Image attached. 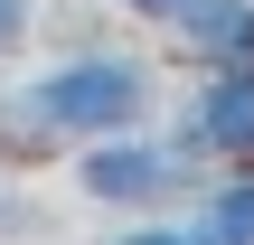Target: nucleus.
Instances as JSON below:
<instances>
[{"mask_svg": "<svg viewBox=\"0 0 254 245\" xmlns=\"http://www.w3.org/2000/svg\"><path fill=\"white\" fill-rule=\"evenodd\" d=\"M151 94H160L151 66L123 57V47H75V57H57V66H38V76H0V151L28 142V161H38V142L132 132V123L151 113Z\"/></svg>", "mask_w": 254, "mask_h": 245, "instance_id": "obj_1", "label": "nucleus"}, {"mask_svg": "<svg viewBox=\"0 0 254 245\" xmlns=\"http://www.w3.org/2000/svg\"><path fill=\"white\" fill-rule=\"evenodd\" d=\"M189 170H198V151L170 132H104V142H85L75 151V189L94 198V208H132V217H160V208H179V189H189Z\"/></svg>", "mask_w": 254, "mask_h": 245, "instance_id": "obj_2", "label": "nucleus"}, {"mask_svg": "<svg viewBox=\"0 0 254 245\" xmlns=\"http://www.w3.org/2000/svg\"><path fill=\"white\" fill-rule=\"evenodd\" d=\"M179 142H189L198 161H226V170H245V161H254V57L207 66V85L189 94Z\"/></svg>", "mask_w": 254, "mask_h": 245, "instance_id": "obj_3", "label": "nucleus"}, {"mask_svg": "<svg viewBox=\"0 0 254 245\" xmlns=\"http://www.w3.org/2000/svg\"><path fill=\"white\" fill-rule=\"evenodd\" d=\"M170 47L198 57V66H226V57H254V0H198L170 19Z\"/></svg>", "mask_w": 254, "mask_h": 245, "instance_id": "obj_4", "label": "nucleus"}, {"mask_svg": "<svg viewBox=\"0 0 254 245\" xmlns=\"http://www.w3.org/2000/svg\"><path fill=\"white\" fill-rule=\"evenodd\" d=\"M189 217L207 227V245H254V161H245V170H226Z\"/></svg>", "mask_w": 254, "mask_h": 245, "instance_id": "obj_5", "label": "nucleus"}, {"mask_svg": "<svg viewBox=\"0 0 254 245\" xmlns=\"http://www.w3.org/2000/svg\"><path fill=\"white\" fill-rule=\"evenodd\" d=\"M104 245H207V227H198V217H170V208H160L151 227H123V236H104Z\"/></svg>", "mask_w": 254, "mask_h": 245, "instance_id": "obj_6", "label": "nucleus"}, {"mask_svg": "<svg viewBox=\"0 0 254 245\" xmlns=\"http://www.w3.org/2000/svg\"><path fill=\"white\" fill-rule=\"evenodd\" d=\"M19 236H47V217H38V198L19 179H0V245H19Z\"/></svg>", "mask_w": 254, "mask_h": 245, "instance_id": "obj_7", "label": "nucleus"}, {"mask_svg": "<svg viewBox=\"0 0 254 245\" xmlns=\"http://www.w3.org/2000/svg\"><path fill=\"white\" fill-rule=\"evenodd\" d=\"M28 28H38V0H0V57H19Z\"/></svg>", "mask_w": 254, "mask_h": 245, "instance_id": "obj_8", "label": "nucleus"}, {"mask_svg": "<svg viewBox=\"0 0 254 245\" xmlns=\"http://www.w3.org/2000/svg\"><path fill=\"white\" fill-rule=\"evenodd\" d=\"M113 9H132V19H151V28H170L179 9H198V0H113Z\"/></svg>", "mask_w": 254, "mask_h": 245, "instance_id": "obj_9", "label": "nucleus"}]
</instances>
